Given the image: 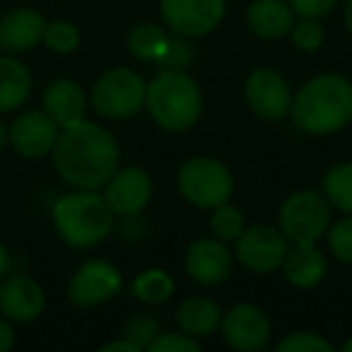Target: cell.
<instances>
[{"mask_svg": "<svg viewBox=\"0 0 352 352\" xmlns=\"http://www.w3.org/2000/svg\"><path fill=\"white\" fill-rule=\"evenodd\" d=\"M333 225V208L318 191H297L280 206L278 230L294 246L318 244Z\"/></svg>", "mask_w": 352, "mask_h": 352, "instance_id": "obj_7", "label": "cell"}, {"mask_svg": "<svg viewBox=\"0 0 352 352\" xmlns=\"http://www.w3.org/2000/svg\"><path fill=\"white\" fill-rule=\"evenodd\" d=\"M44 111L58 123V128H70L75 123L85 121L89 109V97L75 80L58 78L44 89Z\"/></svg>", "mask_w": 352, "mask_h": 352, "instance_id": "obj_18", "label": "cell"}, {"mask_svg": "<svg viewBox=\"0 0 352 352\" xmlns=\"http://www.w3.org/2000/svg\"><path fill=\"white\" fill-rule=\"evenodd\" d=\"M102 352H140V347L135 345V342H131L128 338H118V340H111V342H104L102 347H99Z\"/></svg>", "mask_w": 352, "mask_h": 352, "instance_id": "obj_36", "label": "cell"}, {"mask_svg": "<svg viewBox=\"0 0 352 352\" xmlns=\"http://www.w3.org/2000/svg\"><path fill=\"white\" fill-rule=\"evenodd\" d=\"M220 331L225 342L236 352H258L270 342V321L256 304H234L222 314Z\"/></svg>", "mask_w": 352, "mask_h": 352, "instance_id": "obj_12", "label": "cell"}, {"mask_svg": "<svg viewBox=\"0 0 352 352\" xmlns=\"http://www.w3.org/2000/svg\"><path fill=\"white\" fill-rule=\"evenodd\" d=\"M41 44H44L49 51H54V54H63V56L73 54V51L80 46V30L68 20L46 22Z\"/></svg>", "mask_w": 352, "mask_h": 352, "instance_id": "obj_27", "label": "cell"}, {"mask_svg": "<svg viewBox=\"0 0 352 352\" xmlns=\"http://www.w3.org/2000/svg\"><path fill=\"white\" fill-rule=\"evenodd\" d=\"M222 309L215 299L203 297V294H191V297L182 299L174 311V321L179 331L188 333L193 338H208L220 328L222 321Z\"/></svg>", "mask_w": 352, "mask_h": 352, "instance_id": "obj_21", "label": "cell"}, {"mask_svg": "<svg viewBox=\"0 0 352 352\" xmlns=\"http://www.w3.org/2000/svg\"><path fill=\"white\" fill-rule=\"evenodd\" d=\"M244 227H246L244 212H241L236 206H232V203H222V206L212 208L210 232H212V236H217L220 241H225V244L236 241V236L244 232Z\"/></svg>", "mask_w": 352, "mask_h": 352, "instance_id": "obj_26", "label": "cell"}, {"mask_svg": "<svg viewBox=\"0 0 352 352\" xmlns=\"http://www.w3.org/2000/svg\"><path fill=\"white\" fill-rule=\"evenodd\" d=\"M289 36H292V44L297 46L299 51H307V54H314L323 46L326 41V30L318 20H311V17H299L294 20L292 30H289Z\"/></svg>", "mask_w": 352, "mask_h": 352, "instance_id": "obj_28", "label": "cell"}, {"mask_svg": "<svg viewBox=\"0 0 352 352\" xmlns=\"http://www.w3.org/2000/svg\"><path fill=\"white\" fill-rule=\"evenodd\" d=\"M246 25L254 36L275 41L289 34L294 25V12L287 0H254L246 10Z\"/></svg>", "mask_w": 352, "mask_h": 352, "instance_id": "obj_19", "label": "cell"}, {"mask_svg": "<svg viewBox=\"0 0 352 352\" xmlns=\"http://www.w3.org/2000/svg\"><path fill=\"white\" fill-rule=\"evenodd\" d=\"M176 186L182 198L201 210L230 203L234 196V176L225 162L215 157H191L176 174Z\"/></svg>", "mask_w": 352, "mask_h": 352, "instance_id": "obj_5", "label": "cell"}, {"mask_svg": "<svg viewBox=\"0 0 352 352\" xmlns=\"http://www.w3.org/2000/svg\"><path fill=\"white\" fill-rule=\"evenodd\" d=\"M104 198L113 215L135 217L150 206L152 179L142 166H126L116 169L113 176L104 184Z\"/></svg>", "mask_w": 352, "mask_h": 352, "instance_id": "obj_14", "label": "cell"}, {"mask_svg": "<svg viewBox=\"0 0 352 352\" xmlns=\"http://www.w3.org/2000/svg\"><path fill=\"white\" fill-rule=\"evenodd\" d=\"M287 3L294 17H311V20H321V17L331 15L333 8L338 6V0H287Z\"/></svg>", "mask_w": 352, "mask_h": 352, "instance_id": "obj_33", "label": "cell"}, {"mask_svg": "<svg viewBox=\"0 0 352 352\" xmlns=\"http://www.w3.org/2000/svg\"><path fill=\"white\" fill-rule=\"evenodd\" d=\"M145 85L133 68H111L92 85L89 104L99 118L128 121L145 109Z\"/></svg>", "mask_w": 352, "mask_h": 352, "instance_id": "obj_6", "label": "cell"}, {"mask_svg": "<svg viewBox=\"0 0 352 352\" xmlns=\"http://www.w3.org/2000/svg\"><path fill=\"white\" fill-rule=\"evenodd\" d=\"M123 287V275L116 265H111L109 261L92 258L85 261L78 270L73 273L68 283V299L75 307H99V304L113 299Z\"/></svg>", "mask_w": 352, "mask_h": 352, "instance_id": "obj_11", "label": "cell"}, {"mask_svg": "<svg viewBox=\"0 0 352 352\" xmlns=\"http://www.w3.org/2000/svg\"><path fill=\"white\" fill-rule=\"evenodd\" d=\"M150 352H201L198 338L184 331H162L147 347Z\"/></svg>", "mask_w": 352, "mask_h": 352, "instance_id": "obj_32", "label": "cell"}, {"mask_svg": "<svg viewBox=\"0 0 352 352\" xmlns=\"http://www.w3.org/2000/svg\"><path fill=\"white\" fill-rule=\"evenodd\" d=\"M58 123L41 109V111H25L8 128L10 147L25 160H41L51 155L58 140Z\"/></svg>", "mask_w": 352, "mask_h": 352, "instance_id": "obj_13", "label": "cell"}, {"mask_svg": "<svg viewBox=\"0 0 352 352\" xmlns=\"http://www.w3.org/2000/svg\"><path fill=\"white\" fill-rule=\"evenodd\" d=\"M51 160L56 174L68 186L99 191L118 169L121 150L107 128L85 118L70 128H60Z\"/></svg>", "mask_w": 352, "mask_h": 352, "instance_id": "obj_1", "label": "cell"}, {"mask_svg": "<svg viewBox=\"0 0 352 352\" xmlns=\"http://www.w3.org/2000/svg\"><path fill=\"white\" fill-rule=\"evenodd\" d=\"M278 350L280 352H333V345L321 338L318 333L311 331H297V333H289L287 338L278 342Z\"/></svg>", "mask_w": 352, "mask_h": 352, "instance_id": "obj_31", "label": "cell"}, {"mask_svg": "<svg viewBox=\"0 0 352 352\" xmlns=\"http://www.w3.org/2000/svg\"><path fill=\"white\" fill-rule=\"evenodd\" d=\"M46 294L30 275H10L0 280V314L10 321L30 323L44 314Z\"/></svg>", "mask_w": 352, "mask_h": 352, "instance_id": "obj_16", "label": "cell"}, {"mask_svg": "<svg viewBox=\"0 0 352 352\" xmlns=\"http://www.w3.org/2000/svg\"><path fill=\"white\" fill-rule=\"evenodd\" d=\"M184 268L193 283L212 287V285L225 283L232 275L234 256L230 254L225 241H220L217 236H201V239L191 241V246L186 249Z\"/></svg>", "mask_w": 352, "mask_h": 352, "instance_id": "obj_15", "label": "cell"}, {"mask_svg": "<svg viewBox=\"0 0 352 352\" xmlns=\"http://www.w3.org/2000/svg\"><path fill=\"white\" fill-rule=\"evenodd\" d=\"M227 0H160L164 25L184 39L206 36L225 20Z\"/></svg>", "mask_w": 352, "mask_h": 352, "instance_id": "obj_9", "label": "cell"}, {"mask_svg": "<svg viewBox=\"0 0 352 352\" xmlns=\"http://www.w3.org/2000/svg\"><path fill=\"white\" fill-rule=\"evenodd\" d=\"M289 241L273 225H254L244 227L234 241V258L251 273H273L283 265L287 256Z\"/></svg>", "mask_w": 352, "mask_h": 352, "instance_id": "obj_8", "label": "cell"}, {"mask_svg": "<svg viewBox=\"0 0 352 352\" xmlns=\"http://www.w3.org/2000/svg\"><path fill=\"white\" fill-rule=\"evenodd\" d=\"M289 118L309 135H331L342 131L352 121V82L338 73L309 78L297 94H292Z\"/></svg>", "mask_w": 352, "mask_h": 352, "instance_id": "obj_2", "label": "cell"}, {"mask_svg": "<svg viewBox=\"0 0 352 352\" xmlns=\"http://www.w3.org/2000/svg\"><path fill=\"white\" fill-rule=\"evenodd\" d=\"M34 80L25 63L12 56H0V113L15 111L32 97Z\"/></svg>", "mask_w": 352, "mask_h": 352, "instance_id": "obj_22", "label": "cell"}, {"mask_svg": "<svg viewBox=\"0 0 352 352\" xmlns=\"http://www.w3.org/2000/svg\"><path fill=\"white\" fill-rule=\"evenodd\" d=\"M292 94L287 80L270 68H256L244 82V99L251 113L265 123L283 121L285 116H289Z\"/></svg>", "mask_w": 352, "mask_h": 352, "instance_id": "obj_10", "label": "cell"}, {"mask_svg": "<svg viewBox=\"0 0 352 352\" xmlns=\"http://www.w3.org/2000/svg\"><path fill=\"white\" fill-rule=\"evenodd\" d=\"M321 193L333 210L352 215V162H342L326 171L321 182Z\"/></svg>", "mask_w": 352, "mask_h": 352, "instance_id": "obj_25", "label": "cell"}, {"mask_svg": "<svg viewBox=\"0 0 352 352\" xmlns=\"http://www.w3.org/2000/svg\"><path fill=\"white\" fill-rule=\"evenodd\" d=\"M15 345V331L10 326V318L0 316V352H8Z\"/></svg>", "mask_w": 352, "mask_h": 352, "instance_id": "obj_35", "label": "cell"}, {"mask_svg": "<svg viewBox=\"0 0 352 352\" xmlns=\"http://www.w3.org/2000/svg\"><path fill=\"white\" fill-rule=\"evenodd\" d=\"M160 333H162V328L155 316H150V314H135V316H131L123 323L121 336L128 338L131 342H135L140 350H147L150 342L155 340Z\"/></svg>", "mask_w": 352, "mask_h": 352, "instance_id": "obj_29", "label": "cell"}, {"mask_svg": "<svg viewBox=\"0 0 352 352\" xmlns=\"http://www.w3.org/2000/svg\"><path fill=\"white\" fill-rule=\"evenodd\" d=\"M191 63V49H188V44L182 39H171L169 46H166L164 56L160 58V68H182L186 70V65Z\"/></svg>", "mask_w": 352, "mask_h": 352, "instance_id": "obj_34", "label": "cell"}, {"mask_svg": "<svg viewBox=\"0 0 352 352\" xmlns=\"http://www.w3.org/2000/svg\"><path fill=\"white\" fill-rule=\"evenodd\" d=\"M340 350H342V352H352V338H350V340H345V342H342V347H340Z\"/></svg>", "mask_w": 352, "mask_h": 352, "instance_id": "obj_40", "label": "cell"}, {"mask_svg": "<svg viewBox=\"0 0 352 352\" xmlns=\"http://www.w3.org/2000/svg\"><path fill=\"white\" fill-rule=\"evenodd\" d=\"M342 20H345V27H347V32H350V36H352V0H347V3H345V10H342Z\"/></svg>", "mask_w": 352, "mask_h": 352, "instance_id": "obj_38", "label": "cell"}, {"mask_svg": "<svg viewBox=\"0 0 352 352\" xmlns=\"http://www.w3.org/2000/svg\"><path fill=\"white\" fill-rule=\"evenodd\" d=\"M174 278H171L166 270L162 268H147L142 273L135 275L131 285V292L138 302L150 304V307H157V304H164L174 297Z\"/></svg>", "mask_w": 352, "mask_h": 352, "instance_id": "obj_24", "label": "cell"}, {"mask_svg": "<svg viewBox=\"0 0 352 352\" xmlns=\"http://www.w3.org/2000/svg\"><path fill=\"white\" fill-rule=\"evenodd\" d=\"M280 268H283L285 278H287V283L292 287L311 289L323 283V278L328 273V261L316 249V244H307V246L289 244L287 256H285Z\"/></svg>", "mask_w": 352, "mask_h": 352, "instance_id": "obj_20", "label": "cell"}, {"mask_svg": "<svg viewBox=\"0 0 352 352\" xmlns=\"http://www.w3.org/2000/svg\"><path fill=\"white\" fill-rule=\"evenodd\" d=\"M10 265H12L10 251H8V249H6V244L0 241V280L8 278V273H10Z\"/></svg>", "mask_w": 352, "mask_h": 352, "instance_id": "obj_37", "label": "cell"}, {"mask_svg": "<svg viewBox=\"0 0 352 352\" xmlns=\"http://www.w3.org/2000/svg\"><path fill=\"white\" fill-rule=\"evenodd\" d=\"M145 109L152 121L169 133H184L201 121V85L182 68H162L145 85Z\"/></svg>", "mask_w": 352, "mask_h": 352, "instance_id": "obj_3", "label": "cell"}, {"mask_svg": "<svg viewBox=\"0 0 352 352\" xmlns=\"http://www.w3.org/2000/svg\"><path fill=\"white\" fill-rule=\"evenodd\" d=\"M169 36H166L164 27L157 22H138L131 32H128V51L133 58L145 60V63H160L164 56L166 46H169Z\"/></svg>", "mask_w": 352, "mask_h": 352, "instance_id": "obj_23", "label": "cell"}, {"mask_svg": "<svg viewBox=\"0 0 352 352\" xmlns=\"http://www.w3.org/2000/svg\"><path fill=\"white\" fill-rule=\"evenodd\" d=\"M8 145H10V140H8V126L0 121V152L6 150Z\"/></svg>", "mask_w": 352, "mask_h": 352, "instance_id": "obj_39", "label": "cell"}, {"mask_svg": "<svg viewBox=\"0 0 352 352\" xmlns=\"http://www.w3.org/2000/svg\"><path fill=\"white\" fill-rule=\"evenodd\" d=\"M113 210L104 193L75 188L54 206V227L58 236L73 249H94L113 230Z\"/></svg>", "mask_w": 352, "mask_h": 352, "instance_id": "obj_4", "label": "cell"}, {"mask_svg": "<svg viewBox=\"0 0 352 352\" xmlns=\"http://www.w3.org/2000/svg\"><path fill=\"white\" fill-rule=\"evenodd\" d=\"M46 20L32 8H17L0 17V51L6 54H25L41 44Z\"/></svg>", "mask_w": 352, "mask_h": 352, "instance_id": "obj_17", "label": "cell"}, {"mask_svg": "<svg viewBox=\"0 0 352 352\" xmlns=\"http://www.w3.org/2000/svg\"><path fill=\"white\" fill-rule=\"evenodd\" d=\"M328 251L336 256V261L345 265H352V215L338 220L326 232Z\"/></svg>", "mask_w": 352, "mask_h": 352, "instance_id": "obj_30", "label": "cell"}]
</instances>
